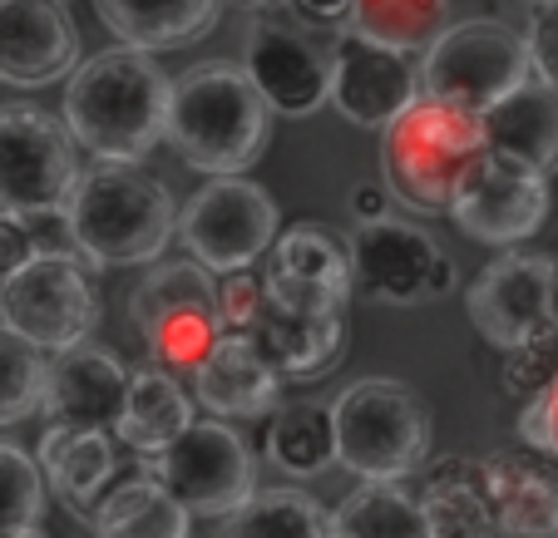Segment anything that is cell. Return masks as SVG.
Listing matches in <instances>:
<instances>
[{
  "mask_svg": "<svg viewBox=\"0 0 558 538\" xmlns=\"http://www.w3.org/2000/svg\"><path fill=\"white\" fill-rule=\"evenodd\" d=\"M169 95L173 80L158 70L148 50H129V45L99 50L70 70L60 109L64 134L99 163H138L163 144Z\"/></svg>",
  "mask_w": 558,
  "mask_h": 538,
  "instance_id": "6da1fadb",
  "label": "cell"
},
{
  "mask_svg": "<svg viewBox=\"0 0 558 538\" xmlns=\"http://www.w3.org/2000/svg\"><path fill=\"white\" fill-rule=\"evenodd\" d=\"M267 134H272V114L243 64L203 60L173 80L163 138L179 148L189 169L208 173V179L247 173L263 159Z\"/></svg>",
  "mask_w": 558,
  "mask_h": 538,
  "instance_id": "7a4b0ae2",
  "label": "cell"
},
{
  "mask_svg": "<svg viewBox=\"0 0 558 538\" xmlns=\"http://www.w3.org/2000/svg\"><path fill=\"white\" fill-rule=\"evenodd\" d=\"M80 257L95 267H148L179 237L173 193L138 163H99L80 173L64 198Z\"/></svg>",
  "mask_w": 558,
  "mask_h": 538,
  "instance_id": "3957f363",
  "label": "cell"
},
{
  "mask_svg": "<svg viewBox=\"0 0 558 538\" xmlns=\"http://www.w3.org/2000/svg\"><path fill=\"white\" fill-rule=\"evenodd\" d=\"M485 159L480 114L445 99L415 95L401 114L380 129V173L386 193L411 212H450L464 173Z\"/></svg>",
  "mask_w": 558,
  "mask_h": 538,
  "instance_id": "277c9868",
  "label": "cell"
},
{
  "mask_svg": "<svg viewBox=\"0 0 558 538\" xmlns=\"http://www.w3.org/2000/svg\"><path fill=\"white\" fill-rule=\"evenodd\" d=\"M337 465L361 485H401L430 454V411L390 376H366L331 401Z\"/></svg>",
  "mask_w": 558,
  "mask_h": 538,
  "instance_id": "5b68a950",
  "label": "cell"
},
{
  "mask_svg": "<svg viewBox=\"0 0 558 538\" xmlns=\"http://www.w3.org/2000/svg\"><path fill=\"white\" fill-rule=\"evenodd\" d=\"M154 272L134 286L129 296V317H134L138 337H144L148 356L173 376H189L222 337L218 317V277L193 257L179 262H148Z\"/></svg>",
  "mask_w": 558,
  "mask_h": 538,
  "instance_id": "8992f818",
  "label": "cell"
},
{
  "mask_svg": "<svg viewBox=\"0 0 558 538\" xmlns=\"http://www.w3.org/2000/svg\"><path fill=\"white\" fill-rule=\"evenodd\" d=\"M524 80H534L524 35L489 15L445 25L421 50V95L470 109V114H485L495 99H505Z\"/></svg>",
  "mask_w": 558,
  "mask_h": 538,
  "instance_id": "52a82bcc",
  "label": "cell"
},
{
  "mask_svg": "<svg viewBox=\"0 0 558 538\" xmlns=\"http://www.w3.org/2000/svg\"><path fill=\"white\" fill-rule=\"evenodd\" d=\"M138 475L154 479L179 509L203 518L232 514L257 489L253 450L228 420H193L173 444L138 454Z\"/></svg>",
  "mask_w": 558,
  "mask_h": 538,
  "instance_id": "ba28073f",
  "label": "cell"
},
{
  "mask_svg": "<svg viewBox=\"0 0 558 538\" xmlns=\"http://www.w3.org/2000/svg\"><path fill=\"white\" fill-rule=\"evenodd\" d=\"M80 253H40L0 282V327H11L35 351H70L99 327V296Z\"/></svg>",
  "mask_w": 558,
  "mask_h": 538,
  "instance_id": "9c48e42d",
  "label": "cell"
},
{
  "mask_svg": "<svg viewBox=\"0 0 558 538\" xmlns=\"http://www.w3.org/2000/svg\"><path fill=\"white\" fill-rule=\"evenodd\" d=\"M179 237L193 262H203L208 272H247L257 257H267L277 237V203L263 183L228 173V179L203 183L183 203Z\"/></svg>",
  "mask_w": 558,
  "mask_h": 538,
  "instance_id": "30bf717a",
  "label": "cell"
},
{
  "mask_svg": "<svg viewBox=\"0 0 558 538\" xmlns=\"http://www.w3.org/2000/svg\"><path fill=\"white\" fill-rule=\"evenodd\" d=\"M351 292L386 306H421L454 286V262L425 228L401 218L361 222L351 237Z\"/></svg>",
  "mask_w": 558,
  "mask_h": 538,
  "instance_id": "8fae6325",
  "label": "cell"
},
{
  "mask_svg": "<svg viewBox=\"0 0 558 538\" xmlns=\"http://www.w3.org/2000/svg\"><path fill=\"white\" fill-rule=\"evenodd\" d=\"M558 267L544 253H499L464 292L470 327L495 351H514L524 341L558 327Z\"/></svg>",
  "mask_w": 558,
  "mask_h": 538,
  "instance_id": "7c38bea8",
  "label": "cell"
},
{
  "mask_svg": "<svg viewBox=\"0 0 558 538\" xmlns=\"http://www.w3.org/2000/svg\"><path fill=\"white\" fill-rule=\"evenodd\" d=\"M80 163L64 124L35 105L0 109V212L64 208Z\"/></svg>",
  "mask_w": 558,
  "mask_h": 538,
  "instance_id": "4fadbf2b",
  "label": "cell"
},
{
  "mask_svg": "<svg viewBox=\"0 0 558 538\" xmlns=\"http://www.w3.org/2000/svg\"><path fill=\"white\" fill-rule=\"evenodd\" d=\"M243 70L263 95L267 114L306 119L331 99V54L312 30L282 15H257L247 30Z\"/></svg>",
  "mask_w": 558,
  "mask_h": 538,
  "instance_id": "5bb4252c",
  "label": "cell"
},
{
  "mask_svg": "<svg viewBox=\"0 0 558 538\" xmlns=\"http://www.w3.org/2000/svg\"><path fill=\"white\" fill-rule=\"evenodd\" d=\"M267 302L306 317H347L351 292V253L331 228L322 222H296L282 237H272L263 267Z\"/></svg>",
  "mask_w": 558,
  "mask_h": 538,
  "instance_id": "9a60e30c",
  "label": "cell"
},
{
  "mask_svg": "<svg viewBox=\"0 0 558 538\" xmlns=\"http://www.w3.org/2000/svg\"><path fill=\"white\" fill-rule=\"evenodd\" d=\"M450 218L464 237L489 247H514L534 237L548 218V179L524 173L514 163L480 159L464 173L460 193L450 198Z\"/></svg>",
  "mask_w": 558,
  "mask_h": 538,
  "instance_id": "2e32d148",
  "label": "cell"
},
{
  "mask_svg": "<svg viewBox=\"0 0 558 538\" xmlns=\"http://www.w3.org/2000/svg\"><path fill=\"white\" fill-rule=\"evenodd\" d=\"M331 99L351 124L386 129L415 95H421V60L405 50L376 45L366 35L341 30L331 40Z\"/></svg>",
  "mask_w": 558,
  "mask_h": 538,
  "instance_id": "e0dca14e",
  "label": "cell"
},
{
  "mask_svg": "<svg viewBox=\"0 0 558 538\" xmlns=\"http://www.w3.org/2000/svg\"><path fill=\"white\" fill-rule=\"evenodd\" d=\"M129 395V370L114 351L105 346H70L54 351L45 366V395L40 420L64 425V430H105L114 435L119 411Z\"/></svg>",
  "mask_w": 558,
  "mask_h": 538,
  "instance_id": "ac0fdd59",
  "label": "cell"
},
{
  "mask_svg": "<svg viewBox=\"0 0 558 538\" xmlns=\"http://www.w3.org/2000/svg\"><path fill=\"white\" fill-rule=\"evenodd\" d=\"M80 64V30L60 0H0V80L54 85Z\"/></svg>",
  "mask_w": 558,
  "mask_h": 538,
  "instance_id": "d6986e66",
  "label": "cell"
},
{
  "mask_svg": "<svg viewBox=\"0 0 558 538\" xmlns=\"http://www.w3.org/2000/svg\"><path fill=\"white\" fill-rule=\"evenodd\" d=\"M193 401L213 411V420H267L282 405L287 380L263 360V351L247 337L222 331L218 346L189 370Z\"/></svg>",
  "mask_w": 558,
  "mask_h": 538,
  "instance_id": "ffe728a7",
  "label": "cell"
},
{
  "mask_svg": "<svg viewBox=\"0 0 558 538\" xmlns=\"http://www.w3.org/2000/svg\"><path fill=\"white\" fill-rule=\"evenodd\" d=\"M480 138L489 159L548 179L558 173V95L538 80H524L480 114Z\"/></svg>",
  "mask_w": 558,
  "mask_h": 538,
  "instance_id": "44dd1931",
  "label": "cell"
},
{
  "mask_svg": "<svg viewBox=\"0 0 558 538\" xmlns=\"http://www.w3.org/2000/svg\"><path fill=\"white\" fill-rule=\"evenodd\" d=\"M480 479L499 538H558V475L544 460L499 450L480 460Z\"/></svg>",
  "mask_w": 558,
  "mask_h": 538,
  "instance_id": "7402d4cb",
  "label": "cell"
},
{
  "mask_svg": "<svg viewBox=\"0 0 558 538\" xmlns=\"http://www.w3.org/2000/svg\"><path fill=\"white\" fill-rule=\"evenodd\" d=\"M243 337L263 351V360L282 380H322L347 356V317H306V311L267 302V296Z\"/></svg>",
  "mask_w": 558,
  "mask_h": 538,
  "instance_id": "603a6c76",
  "label": "cell"
},
{
  "mask_svg": "<svg viewBox=\"0 0 558 538\" xmlns=\"http://www.w3.org/2000/svg\"><path fill=\"white\" fill-rule=\"evenodd\" d=\"M35 465L50 479L54 499L64 509L85 518L105 499L109 479H114V440L105 430H64V425H45Z\"/></svg>",
  "mask_w": 558,
  "mask_h": 538,
  "instance_id": "cb8c5ba5",
  "label": "cell"
},
{
  "mask_svg": "<svg viewBox=\"0 0 558 538\" xmlns=\"http://www.w3.org/2000/svg\"><path fill=\"white\" fill-rule=\"evenodd\" d=\"M105 30L129 50H183L218 25L222 0H95Z\"/></svg>",
  "mask_w": 558,
  "mask_h": 538,
  "instance_id": "d4e9b609",
  "label": "cell"
},
{
  "mask_svg": "<svg viewBox=\"0 0 558 538\" xmlns=\"http://www.w3.org/2000/svg\"><path fill=\"white\" fill-rule=\"evenodd\" d=\"M193 420H198V401H193V391H183L173 370L163 366L129 370V395L114 435L134 454H154L163 444H173Z\"/></svg>",
  "mask_w": 558,
  "mask_h": 538,
  "instance_id": "484cf974",
  "label": "cell"
},
{
  "mask_svg": "<svg viewBox=\"0 0 558 538\" xmlns=\"http://www.w3.org/2000/svg\"><path fill=\"white\" fill-rule=\"evenodd\" d=\"M415 504H421L430 538H499L495 518H489L480 460H470V454H445L440 465H430V479H425Z\"/></svg>",
  "mask_w": 558,
  "mask_h": 538,
  "instance_id": "4316f807",
  "label": "cell"
},
{
  "mask_svg": "<svg viewBox=\"0 0 558 538\" xmlns=\"http://www.w3.org/2000/svg\"><path fill=\"white\" fill-rule=\"evenodd\" d=\"M193 514L179 509L154 479H124L89 514L95 538H189Z\"/></svg>",
  "mask_w": 558,
  "mask_h": 538,
  "instance_id": "83f0119b",
  "label": "cell"
},
{
  "mask_svg": "<svg viewBox=\"0 0 558 538\" xmlns=\"http://www.w3.org/2000/svg\"><path fill=\"white\" fill-rule=\"evenodd\" d=\"M267 460L282 475L312 479L337 465V430H331V405L292 401L267 415Z\"/></svg>",
  "mask_w": 558,
  "mask_h": 538,
  "instance_id": "f1b7e54d",
  "label": "cell"
},
{
  "mask_svg": "<svg viewBox=\"0 0 558 538\" xmlns=\"http://www.w3.org/2000/svg\"><path fill=\"white\" fill-rule=\"evenodd\" d=\"M331 538H430L425 514L401 485H356L327 514Z\"/></svg>",
  "mask_w": 558,
  "mask_h": 538,
  "instance_id": "f546056e",
  "label": "cell"
},
{
  "mask_svg": "<svg viewBox=\"0 0 558 538\" xmlns=\"http://www.w3.org/2000/svg\"><path fill=\"white\" fill-rule=\"evenodd\" d=\"M218 538H331L327 509L306 489H253L247 504L222 514Z\"/></svg>",
  "mask_w": 558,
  "mask_h": 538,
  "instance_id": "4dcf8cb0",
  "label": "cell"
},
{
  "mask_svg": "<svg viewBox=\"0 0 558 538\" xmlns=\"http://www.w3.org/2000/svg\"><path fill=\"white\" fill-rule=\"evenodd\" d=\"M450 25V0H351V35L421 54Z\"/></svg>",
  "mask_w": 558,
  "mask_h": 538,
  "instance_id": "1f68e13d",
  "label": "cell"
},
{
  "mask_svg": "<svg viewBox=\"0 0 558 538\" xmlns=\"http://www.w3.org/2000/svg\"><path fill=\"white\" fill-rule=\"evenodd\" d=\"M45 366H50L45 351H35L31 341L15 337L11 327H0V430L40 411Z\"/></svg>",
  "mask_w": 558,
  "mask_h": 538,
  "instance_id": "d6a6232c",
  "label": "cell"
},
{
  "mask_svg": "<svg viewBox=\"0 0 558 538\" xmlns=\"http://www.w3.org/2000/svg\"><path fill=\"white\" fill-rule=\"evenodd\" d=\"M45 514V475L21 444L0 440V534L35 528Z\"/></svg>",
  "mask_w": 558,
  "mask_h": 538,
  "instance_id": "836d02e7",
  "label": "cell"
},
{
  "mask_svg": "<svg viewBox=\"0 0 558 538\" xmlns=\"http://www.w3.org/2000/svg\"><path fill=\"white\" fill-rule=\"evenodd\" d=\"M558 376V327L544 331V337L524 341V346L505 351V366H499V386L505 395H538L548 380Z\"/></svg>",
  "mask_w": 558,
  "mask_h": 538,
  "instance_id": "e575fe53",
  "label": "cell"
},
{
  "mask_svg": "<svg viewBox=\"0 0 558 538\" xmlns=\"http://www.w3.org/2000/svg\"><path fill=\"white\" fill-rule=\"evenodd\" d=\"M524 50H529V74L558 95V0L534 5L524 30Z\"/></svg>",
  "mask_w": 558,
  "mask_h": 538,
  "instance_id": "d590c367",
  "label": "cell"
},
{
  "mask_svg": "<svg viewBox=\"0 0 558 538\" xmlns=\"http://www.w3.org/2000/svg\"><path fill=\"white\" fill-rule=\"evenodd\" d=\"M519 440L538 450L548 465H558V376L538 395H529L519 411Z\"/></svg>",
  "mask_w": 558,
  "mask_h": 538,
  "instance_id": "8d00e7d4",
  "label": "cell"
},
{
  "mask_svg": "<svg viewBox=\"0 0 558 538\" xmlns=\"http://www.w3.org/2000/svg\"><path fill=\"white\" fill-rule=\"evenodd\" d=\"M263 277L247 267V272H228L218 282V317H222V331H232V337H243L247 327H253L257 306H263Z\"/></svg>",
  "mask_w": 558,
  "mask_h": 538,
  "instance_id": "74e56055",
  "label": "cell"
},
{
  "mask_svg": "<svg viewBox=\"0 0 558 538\" xmlns=\"http://www.w3.org/2000/svg\"><path fill=\"white\" fill-rule=\"evenodd\" d=\"M31 257H40V247H35V233H31V222H25V212H0V282L11 272H21Z\"/></svg>",
  "mask_w": 558,
  "mask_h": 538,
  "instance_id": "f35d334b",
  "label": "cell"
},
{
  "mask_svg": "<svg viewBox=\"0 0 558 538\" xmlns=\"http://www.w3.org/2000/svg\"><path fill=\"white\" fill-rule=\"evenodd\" d=\"M282 5H287V15L312 35H322V30L341 35L351 21V0H282Z\"/></svg>",
  "mask_w": 558,
  "mask_h": 538,
  "instance_id": "ab89813d",
  "label": "cell"
},
{
  "mask_svg": "<svg viewBox=\"0 0 558 538\" xmlns=\"http://www.w3.org/2000/svg\"><path fill=\"white\" fill-rule=\"evenodd\" d=\"M390 193H386V183H356L351 188V218L356 222H376V218H390Z\"/></svg>",
  "mask_w": 558,
  "mask_h": 538,
  "instance_id": "60d3db41",
  "label": "cell"
},
{
  "mask_svg": "<svg viewBox=\"0 0 558 538\" xmlns=\"http://www.w3.org/2000/svg\"><path fill=\"white\" fill-rule=\"evenodd\" d=\"M0 538H50V534H45V528L35 524V528H15V534H0Z\"/></svg>",
  "mask_w": 558,
  "mask_h": 538,
  "instance_id": "b9f144b4",
  "label": "cell"
},
{
  "mask_svg": "<svg viewBox=\"0 0 558 538\" xmlns=\"http://www.w3.org/2000/svg\"><path fill=\"white\" fill-rule=\"evenodd\" d=\"M232 5H243V11H263V5H272V0H232Z\"/></svg>",
  "mask_w": 558,
  "mask_h": 538,
  "instance_id": "7bdbcfd3",
  "label": "cell"
},
{
  "mask_svg": "<svg viewBox=\"0 0 558 538\" xmlns=\"http://www.w3.org/2000/svg\"><path fill=\"white\" fill-rule=\"evenodd\" d=\"M529 5H548V0H529Z\"/></svg>",
  "mask_w": 558,
  "mask_h": 538,
  "instance_id": "ee69618b",
  "label": "cell"
},
{
  "mask_svg": "<svg viewBox=\"0 0 558 538\" xmlns=\"http://www.w3.org/2000/svg\"><path fill=\"white\" fill-rule=\"evenodd\" d=\"M554 267H558V262H554ZM554 306H558V302H554Z\"/></svg>",
  "mask_w": 558,
  "mask_h": 538,
  "instance_id": "f6af8a7d",
  "label": "cell"
}]
</instances>
